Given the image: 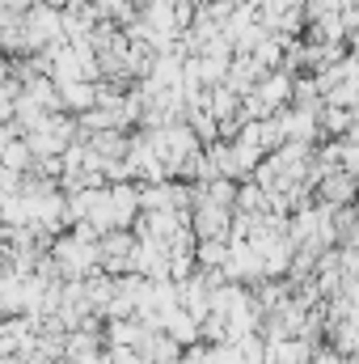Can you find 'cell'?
<instances>
[{
    "label": "cell",
    "mask_w": 359,
    "mask_h": 364,
    "mask_svg": "<svg viewBox=\"0 0 359 364\" xmlns=\"http://www.w3.org/2000/svg\"><path fill=\"white\" fill-rule=\"evenodd\" d=\"M351 195H355V174L351 170H334V174L321 178V203L343 208V203H351Z\"/></svg>",
    "instance_id": "obj_1"
}]
</instances>
